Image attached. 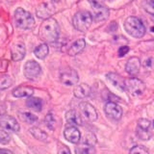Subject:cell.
<instances>
[{
	"instance_id": "cell-1",
	"label": "cell",
	"mask_w": 154,
	"mask_h": 154,
	"mask_svg": "<svg viewBox=\"0 0 154 154\" xmlns=\"http://www.w3.org/2000/svg\"><path fill=\"white\" fill-rule=\"evenodd\" d=\"M60 35V27L57 20L53 17L45 19L40 27V36L41 40L45 43H53L55 42Z\"/></svg>"
},
{
	"instance_id": "cell-2",
	"label": "cell",
	"mask_w": 154,
	"mask_h": 154,
	"mask_svg": "<svg viewBox=\"0 0 154 154\" xmlns=\"http://www.w3.org/2000/svg\"><path fill=\"white\" fill-rule=\"evenodd\" d=\"M124 28L130 36L133 38H143L146 34V26L140 18L129 17L124 21Z\"/></svg>"
},
{
	"instance_id": "cell-3",
	"label": "cell",
	"mask_w": 154,
	"mask_h": 154,
	"mask_svg": "<svg viewBox=\"0 0 154 154\" xmlns=\"http://www.w3.org/2000/svg\"><path fill=\"white\" fill-rule=\"evenodd\" d=\"M14 19L16 25L18 28L24 29V30L31 29L35 25V19H34L33 16L22 8H17L16 10Z\"/></svg>"
},
{
	"instance_id": "cell-4",
	"label": "cell",
	"mask_w": 154,
	"mask_h": 154,
	"mask_svg": "<svg viewBox=\"0 0 154 154\" xmlns=\"http://www.w3.org/2000/svg\"><path fill=\"white\" fill-rule=\"evenodd\" d=\"M94 20L93 14L88 11H80L76 13L72 19L73 26L77 31L86 32L91 25Z\"/></svg>"
},
{
	"instance_id": "cell-5",
	"label": "cell",
	"mask_w": 154,
	"mask_h": 154,
	"mask_svg": "<svg viewBox=\"0 0 154 154\" xmlns=\"http://www.w3.org/2000/svg\"><path fill=\"white\" fill-rule=\"evenodd\" d=\"M94 12V19L95 21H104L109 17V9L100 0H89Z\"/></svg>"
},
{
	"instance_id": "cell-6",
	"label": "cell",
	"mask_w": 154,
	"mask_h": 154,
	"mask_svg": "<svg viewBox=\"0 0 154 154\" xmlns=\"http://www.w3.org/2000/svg\"><path fill=\"white\" fill-rule=\"evenodd\" d=\"M151 122L146 119H140L137 122V128H136V134L139 139L143 141H147L151 138L152 132H151Z\"/></svg>"
},
{
	"instance_id": "cell-7",
	"label": "cell",
	"mask_w": 154,
	"mask_h": 154,
	"mask_svg": "<svg viewBox=\"0 0 154 154\" xmlns=\"http://www.w3.org/2000/svg\"><path fill=\"white\" fill-rule=\"evenodd\" d=\"M126 85V90L129 91V94L133 96H139L143 94L146 90V85L141 79H138L136 77H132L125 81Z\"/></svg>"
},
{
	"instance_id": "cell-8",
	"label": "cell",
	"mask_w": 154,
	"mask_h": 154,
	"mask_svg": "<svg viewBox=\"0 0 154 154\" xmlns=\"http://www.w3.org/2000/svg\"><path fill=\"white\" fill-rule=\"evenodd\" d=\"M23 73L27 79L35 80L41 75L42 67H41L40 64L37 63L36 61H33V60L28 61V62H26V64L24 65Z\"/></svg>"
},
{
	"instance_id": "cell-9",
	"label": "cell",
	"mask_w": 154,
	"mask_h": 154,
	"mask_svg": "<svg viewBox=\"0 0 154 154\" xmlns=\"http://www.w3.org/2000/svg\"><path fill=\"white\" fill-rule=\"evenodd\" d=\"M60 81L66 86H74L78 83L79 76L76 70L72 69H65L60 72Z\"/></svg>"
},
{
	"instance_id": "cell-10",
	"label": "cell",
	"mask_w": 154,
	"mask_h": 154,
	"mask_svg": "<svg viewBox=\"0 0 154 154\" xmlns=\"http://www.w3.org/2000/svg\"><path fill=\"white\" fill-rule=\"evenodd\" d=\"M0 126L5 131L10 132H18L20 130V126L17 120L12 116L4 115L0 118Z\"/></svg>"
},
{
	"instance_id": "cell-11",
	"label": "cell",
	"mask_w": 154,
	"mask_h": 154,
	"mask_svg": "<svg viewBox=\"0 0 154 154\" xmlns=\"http://www.w3.org/2000/svg\"><path fill=\"white\" fill-rule=\"evenodd\" d=\"M79 109L81 115L89 120V122H95L98 118V114L96 112L95 108L89 102H81L79 104Z\"/></svg>"
},
{
	"instance_id": "cell-12",
	"label": "cell",
	"mask_w": 154,
	"mask_h": 154,
	"mask_svg": "<svg viewBox=\"0 0 154 154\" xmlns=\"http://www.w3.org/2000/svg\"><path fill=\"white\" fill-rule=\"evenodd\" d=\"M104 111L105 114L108 116V118L114 120H119L122 117V109L120 108V106L113 102V101H109L105 104Z\"/></svg>"
},
{
	"instance_id": "cell-13",
	"label": "cell",
	"mask_w": 154,
	"mask_h": 154,
	"mask_svg": "<svg viewBox=\"0 0 154 154\" xmlns=\"http://www.w3.org/2000/svg\"><path fill=\"white\" fill-rule=\"evenodd\" d=\"M64 136L66 139V141H69L71 143H78L81 140V133L76 126H70L66 127L65 129Z\"/></svg>"
},
{
	"instance_id": "cell-14",
	"label": "cell",
	"mask_w": 154,
	"mask_h": 154,
	"mask_svg": "<svg viewBox=\"0 0 154 154\" xmlns=\"http://www.w3.org/2000/svg\"><path fill=\"white\" fill-rule=\"evenodd\" d=\"M107 80L112 84L114 87H116L117 89L120 90V91H125L126 90V85H125V81L120 75H119L118 73H115V72H110L107 75Z\"/></svg>"
},
{
	"instance_id": "cell-15",
	"label": "cell",
	"mask_w": 154,
	"mask_h": 154,
	"mask_svg": "<svg viewBox=\"0 0 154 154\" xmlns=\"http://www.w3.org/2000/svg\"><path fill=\"white\" fill-rule=\"evenodd\" d=\"M11 53H12V59L14 61L17 62V61L22 60L23 58L25 57V53H26L25 45H24L22 42L14 43L12 46Z\"/></svg>"
},
{
	"instance_id": "cell-16",
	"label": "cell",
	"mask_w": 154,
	"mask_h": 154,
	"mask_svg": "<svg viewBox=\"0 0 154 154\" xmlns=\"http://www.w3.org/2000/svg\"><path fill=\"white\" fill-rule=\"evenodd\" d=\"M127 73L130 75H137L141 69V61L138 57H132L127 61L126 66H125Z\"/></svg>"
},
{
	"instance_id": "cell-17",
	"label": "cell",
	"mask_w": 154,
	"mask_h": 154,
	"mask_svg": "<svg viewBox=\"0 0 154 154\" xmlns=\"http://www.w3.org/2000/svg\"><path fill=\"white\" fill-rule=\"evenodd\" d=\"M66 122L72 125V126H81L83 124V120H82L81 116L78 114V112L75 110H70L66 114Z\"/></svg>"
},
{
	"instance_id": "cell-18",
	"label": "cell",
	"mask_w": 154,
	"mask_h": 154,
	"mask_svg": "<svg viewBox=\"0 0 154 154\" xmlns=\"http://www.w3.org/2000/svg\"><path fill=\"white\" fill-rule=\"evenodd\" d=\"M34 94V89L29 86H19L13 91V95L14 97H31Z\"/></svg>"
},
{
	"instance_id": "cell-19",
	"label": "cell",
	"mask_w": 154,
	"mask_h": 154,
	"mask_svg": "<svg viewBox=\"0 0 154 154\" xmlns=\"http://www.w3.org/2000/svg\"><path fill=\"white\" fill-rule=\"evenodd\" d=\"M54 12L53 8L50 6L49 4L47 3H42L40 6L37 8V16L40 18H43V19H47L51 17V14Z\"/></svg>"
},
{
	"instance_id": "cell-20",
	"label": "cell",
	"mask_w": 154,
	"mask_h": 154,
	"mask_svg": "<svg viewBox=\"0 0 154 154\" xmlns=\"http://www.w3.org/2000/svg\"><path fill=\"white\" fill-rule=\"evenodd\" d=\"M74 96L77 98H85L87 96H89L91 94V88L89 87V85H87L85 83L80 84V85H76L74 91H73Z\"/></svg>"
},
{
	"instance_id": "cell-21",
	"label": "cell",
	"mask_w": 154,
	"mask_h": 154,
	"mask_svg": "<svg viewBox=\"0 0 154 154\" xmlns=\"http://www.w3.org/2000/svg\"><path fill=\"white\" fill-rule=\"evenodd\" d=\"M85 46H86V42L84 38H78V40L72 43L67 53H69V55L70 56H75L83 51Z\"/></svg>"
},
{
	"instance_id": "cell-22",
	"label": "cell",
	"mask_w": 154,
	"mask_h": 154,
	"mask_svg": "<svg viewBox=\"0 0 154 154\" xmlns=\"http://www.w3.org/2000/svg\"><path fill=\"white\" fill-rule=\"evenodd\" d=\"M76 154H95V147L93 144L82 142L75 147Z\"/></svg>"
},
{
	"instance_id": "cell-23",
	"label": "cell",
	"mask_w": 154,
	"mask_h": 154,
	"mask_svg": "<svg viewBox=\"0 0 154 154\" xmlns=\"http://www.w3.org/2000/svg\"><path fill=\"white\" fill-rule=\"evenodd\" d=\"M26 105L28 106V108H30L33 111L36 112H41L42 109V100L38 97H28L26 101Z\"/></svg>"
},
{
	"instance_id": "cell-24",
	"label": "cell",
	"mask_w": 154,
	"mask_h": 154,
	"mask_svg": "<svg viewBox=\"0 0 154 154\" xmlns=\"http://www.w3.org/2000/svg\"><path fill=\"white\" fill-rule=\"evenodd\" d=\"M30 133L33 135L34 138H36L38 141L45 142V143L48 142V135L38 127H32L30 129Z\"/></svg>"
},
{
	"instance_id": "cell-25",
	"label": "cell",
	"mask_w": 154,
	"mask_h": 154,
	"mask_svg": "<svg viewBox=\"0 0 154 154\" xmlns=\"http://www.w3.org/2000/svg\"><path fill=\"white\" fill-rule=\"evenodd\" d=\"M49 52V48H48L46 43H42L38 46H37L34 50V54L38 59H45V58L48 55Z\"/></svg>"
},
{
	"instance_id": "cell-26",
	"label": "cell",
	"mask_w": 154,
	"mask_h": 154,
	"mask_svg": "<svg viewBox=\"0 0 154 154\" xmlns=\"http://www.w3.org/2000/svg\"><path fill=\"white\" fill-rule=\"evenodd\" d=\"M13 85V79L8 74L0 75V91L9 89Z\"/></svg>"
},
{
	"instance_id": "cell-27",
	"label": "cell",
	"mask_w": 154,
	"mask_h": 154,
	"mask_svg": "<svg viewBox=\"0 0 154 154\" xmlns=\"http://www.w3.org/2000/svg\"><path fill=\"white\" fill-rule=\"evenodd\" d=\"M19 118H20L21 120H23L24 122L29 123V124L35 123L38 120L37 116H35L32 113H29V112H22V113H20V114H19Z\"/></svg>"
},
{
	"instance_id": "cell-28",
	"label": "cell",
	"mask_w": 154,
	"mask_h": 154,
	"mask_svg": "<svg viewBox=\"0 0 154 154\" xmlns=\"http://www.w3.org/2000/svg\"><path fill=\"white\" fill-rule=\"evenodd\" d=\"M45 124L46 126L49 128L50 130H54L55 129V125H56V119H55V117L54 115L52 113H48L46 115V117L45 119Z\"/></svg>"
},
{
	"instance_id": "cell-29",
	"label": "cell",
	"mask_w": 154,
	"mask_h": 154,
	"mask_svg": "<svg viewBox=\"0 0 154 154\" xmlns=\"http://www.w3.org/2000/svg\"><path fill=\"white\" fill-rule=\"evenodd\" d=\"M129 154H149L148 149L143 146H136L130 149Z\"/></svg>"
},
{
	"instance_id": "cell-30",
	"label": "cell",
	"mask_w": 154,
	"mask_h": 154,
	"mask_svg": "<svg viewBox=\"0 0 154 154\" xmlns=\"http://www.w3.org/2000/svg\"><path fill=\"white\" fill-rule=\"evenodd\" d=\"M11 141V136L3 130H0V143L1 144H7Z\"/></svg>"
},
{
	"instance_id": "cell-31",
	"label": "cell",
	"mask_w": 154,
	"mask_h": 154,
	"mask_svg": "<svg viewBox=\"0 0 154 154\" xmlns=\"http://www.w3.org/2000/svg\"><path fill=\"white\" fill-rule=\"evenodd\" d=\"M143 9L146 10V11L154 16V3L152 1H146L143 3Z\"/></svg>"
},
{
	"instance_id": "cell-32",
	"label": "cell",
	"mask_w": 154,
	"mask_h": 154,
	"mask_svg": "<svg viewBox=\"0 0 154 154\" xmlns=\"http://www.w3.org/2000/svg\"><path fill=\"white\" fill-rule=\"evenodd\" d=\"M84 143H90V144H93L94 146L95 143H96V138L95 136L93 134V133H88L85 136V139H84Z\"/></svg>"
},
{
	"instance_id": "cell-33",
	"label": "cell",
	"mask_w": 154,
	"mask_h": 154,
	"mask_svg": "<svg viewBox=\"0 0 154 154\" xmlns=\"http://www.w3.org/2000/svg\"><path fill=\"white\" fill-rule=\"evenodd\" d=\"M58 154H71L69 148L67 147L65 144H61L59 147V150H58Z\"/></svg>"
},
{
	"instance_id": "cell-34",
	"label": "cell",
	"mask_w": 154,
	"mask_h": 154,
	"mask_svg": "<svg viewBox=\"0 0 154 154\" xmlns=\"http://www.w3.org/2000/svg\"><path fill=\"white\" fill-rule=\"evenodd\" d=\"M129 52V47L126 45H123V46H120V48L119 49V57H123L127 54Z\"/></svg>"
},
{
	"instance_id": "cell-35",
	"label": "cell",
	"mask_w": 154,
	"mask_h": 154,
	"mask_svg": "<svg viewBox=\"0 0 154 154\" xmlns=\"http://www.w3.org/2000/svg\"><path fill=\"white\" fill-rule=\"evenodd\" d=\"M151 62H152V59H151V58H149V59H147L146 62H144V66H146V69H150V67H151Z\"/></svg>"
},
{
	"instance_id": "cell-36",
	"label": "cell",
	"mask_w": 154,
	"mask_h": 154,
	"mask_svg": "<svg viewBox=\"0 0 154 154\" xmlns=\"http://www.w3.org/2000/svg\"><path fill=\"white\" fill-rule=\"evenodd\" d=\"M0 154H14L11 150L8 149H0Z\"/></svg>"
},
{
	"instance_id": "cell-37",
	"label": "cell",
	"mask_w": 154,
	"mask_h": 154,
	"mask_svg": "<svg viewBox=\"0 0 154 154\" xmlns=\"http://www.w3.org/2000/svg\"><path fill=\"white\" fill-rule=\"evenodd\" d=\"M151 31H152V32L154 33V27H152V28H151Z\"/></svg>"
},
{
	"instance_id": "cell-38",
	"label": "cell",
	"mask_w": 154,
	"mask_h": 154,
	"mask_svg": "<svg viewBox=\"0 0 154 154\" xmlns=\"http://www.w3.org/2000/svg\"><path fill=\"white\" fill-rule=\"evenodd\" d=\"M153 127H154V120H153Z\"/></svg>"
},
{
	"instance_id": "cell-39",
	"label": "cell",
	"mask_w": 154,
	"mask_h": 154,
	"mask_svg": "<svg viewBox=\"0 0 154 154\" xmlns=\"http://www.w3.org/2000/svg\"><path fill=\"white\" fill-rule=\"evenodd\" d=\"M151 1H152V2H153V3H154V0H151Z\"/></svg>"
}]
</instances>
